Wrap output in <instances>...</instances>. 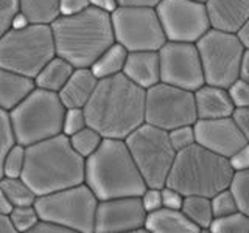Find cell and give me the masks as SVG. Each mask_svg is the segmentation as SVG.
<instances>
[{
	"mask_svg": "<svg viewBox=\"0 0 249 233\" xmlns=\"http://www.w3.org/2000/svg\"><path fill=\"white\" fill-rule=\"evenodd\" d=\"M145 93L123 73L101 78L83 107L88 126L103 138L124 140L145 123Z\"/></svg>",
	"mask_w": 249,
	"mask_h": 233,
	"instance_id": "cell-1",
	"label": "cell"
},
{
	"mask_svg": "<svg viewBox=\"0 0 249 233\" xmlns=\"http://www.w3.org/2000/svg\"><path fill=\"white\" fill-rule=\"evenodd\" d=\"M84 163L69 142L58 134L52 138L25 146V166L22 179L36 196H44L84 183Z\"/></svg>",
	"mask_w": 249,
	"mask_h": 233,
	"instance_id": "cell-2",
	"label": "cell"
},
{
	"mask_svg": "<svg viewBox=\"0 0 249 233\" xmlns=\"http://www.w3.org/2000/svg\"><path fill=\"white\" fill-rule=\"evenodd\" d=\"M54 51L75 68H84L115 42L111 14L89 6L72 16H59L52 25Z\"/></svg>",
	"mask_w": 249,
	"mask_h": 233,
	"instance_id": "cell-3",
	"label": "cell"
},
{
	"mask_svg": "<svg viewBox=\"0 0 249 233\" xmlns=\"http://www.w3.org/2000/svg\"><path fill=\"white\" fill-rule=\"evenodd\" d=\"M84 183L98 200L140 196L146 183L139 173L124 140L103 138L84 163Z\"/></svg>",
	"mask_w": 249,
	"mask_h": 233,
	"instance_id": "cell-4",
	"label": "cell"
},
{
	"mask_svg": "<svg viewBox=\"0 0 249 233\" xmlns=\"http://www.w3.org/2000/svg\"><path fill=\"white\" fill-rule=\"evenodd\" d=\"M232 177L229 159L195 143L176 152L165 186L175 188L182 196L212 198L229 188Z\"/></svg>",
	"mask_w": 249,
	"mask_h": 233,
	"instance_id": "cell-5",
	"label": "cell"
},
{
	"mask_svg": "<svg viewBox=\"0 0 249 233\" xmlns=\"http://www.w3.org/2000/svg\"><path fill=\"white\" fill-rule=\"evenodd\" d=\"M64 112L58 93L36 87L8 112L16 143L30 146L61 134Z\"/></svg>",
	"mask_w": 249,
	"mask_h": 233,
	"instance_id": "cell-6",
	"label": "cell"
},
{
	"mask_svg": "<svg viewBox=\"0 0 249 233\" xmlns=\"http://www.w3.org/2000/svg\"><path fill=\"white\" fill-rule=\"evenodd\" d=\"M53 56L54 41L50 25L10 28L0 36V67L33 78Z\"/></svg>",
	"mask_w": 249,
	"mask_h": 233,
	"instance_id": "cell-7",
	"label": "cell"
},
{
	"mask_svg": "<svg viewBox=\"0 0 249 233\" xmlns=\"http://www.w3.org/2000/svg\"><path fill=\"white\" fill-rule=\"evenodd\" d=\"M98 199L86 183L37 196L35 208L41 221L59 224L78 233H93Z\"/></svg>",
	"mask_w": 249,
	"mask_h": 233,
	"instance_id": "cell-8",
	"label": "cell"
},
{
	"mask_svg": "<svg viewBox=\"0 0 249 233\" xmlns=\"http://www.w3.org/2000/svg\"><path fill=\"white\" fill-rule=\"evenodd\" d=\"M124 143L146 186L151 188L165 186L168 173L176 157L175 148L170 143L168 132L143 123L124 138Z\"/></svg>",
	"mask_w": 249,
	"mask_h": 233,
	"instance_id": "cell-9",
	"label": "cell"
},
{
	"mask_svg": "<svg viewBox=\"0 0 249 233\" xmlns=\"http://www.w3.org/2000/svg\"><path fill=\"white\" fill-rule=\"evenodd\" d=\"M204 83L228 89L238 80L243 45L235 33L210 28L196 42Z\"/></svg>",
	"mask_w": 249,
	"mask_h": 233,
	"instance_id": "cell-10",
	"label": "cell"
},
{
	"mask_svg": "<svg viewBox=\"0 0 249 233\" xmlns=\"http://www.w3.org/2000/svg\"><path fill=\"white\" fill-rule=\"evenodd\" d=\"M111 20L115 42L128 51H158L167 42L156 8L119 6Z\"/></svg>",
	"mask_w": 249,
	"mask_h": 233,
	"instance_id": "cell-11",
	"label": "cell"
},
{
	"mask_svg": "<svg viewBox=\"0 0 249 233\" xmlns=\"http://www.w3.org/2000/svg\"><path fill=\"white\" fill-rule=\"evenodd\" d=\"M198 120L193 92L158 83L145 93V123L163 131L195 124Z\"/></svg>",
	"mask_w": 249,
	"mask_h": 233,
	"instance_id": "cell-12",
	"label": "cell"
},
{
	"mask_svg": "<svg viewBox=\"0 0 249 233\" xmlns=\"http://www.w3.org/2000/svg\"><path fill=\"white\" fill-rule=\"evenodd\" d=\"M167 41L196 44L210 30L204 2L198 0H160L156 6Z\"/></svg>",
	"mask_w": 249,
	"mask_h": 233,
	"instance_id": "cell-13",
	"label": "cell"
},
{
	"mask_svg": "<svg viewBox=\"0 0 249 233\" xmlns=\"http://www.w3.org/2000/svg\"><path fill=\"white\" fill-rule=\"evenodd\" d=\"M160 83L195 92L204 85V73L196 44L167 41L160 49Z\"/></svg>",
	"mask_w": 249,
	"mask_h": 233,
	"instance_id": "cell-14",
	"label": "cell"
},
{
	"mask_svg": "<svg viewBox=\"0 0 249 233\" xmlns=\"http://www.w3.org/2000/svg\"><path fill=\"white\" fill-rule=\"evenodd\" d=\"M146 212L140 196L98 200L93 233H126L145 225Z\"/></svg>",
	"mask_w": 249,
	"mask_h": 233,
	"instance_id": "cell-15",
	"label": "cell"
},
{
	"mask_svg": "<svg viewBox=\"0 0 249 233\" xmlns=\"http://www.w3.org/2000/svg\"><path fill=\"white\" fill-rule=\"evenodd\" d=\"M193 131L195 143L226 159H229L248 143L231 116L196 120L193 124Z\"/></svg>",
	"mask_w": 249,
	"mask_h": 233,
	"instance_id": "cell-16",
	"label": "cell"
},
{
	"mask_svg": "<svg viewBox=\"0 0 249 233\" xmlns=\"http://www.w3.org/2000/svg\"><path fill=\"white\" fill-rule=\"evenodd\" d=\"M210 28L237 33L249 19V0H206Z\"/></svg>",
	"mask_w": 249,
	"mask_h": 233,
	"instance_id": "cell-17",
	"label": "cell"
},
{
	"mask_svg": "<svg viewBox=\"0 0 249 233\" xmlns=\"http://www.w3.org/2000/svg\"><path fill=\"white\" fill-rule=\"evenodd\" d=\"M129 81L142 89L160 83V64L158 51H128L123 72Z\"/></svg>",
	"mask_w": 249,
	"mask_h": 233,
	"instance_id": "cell-18",
	"label": "cell"
},
{
	"mask_svg": "<svg viewBox=\"0 0 249 233\" xmlns=\"http://www.w3.org/2000/svg\"><path fill=\"white\" fill-rule=\"evenodd\" d=\"M195 106H196L198 120L224 118L231 116L233 107L228 89L216 87V85L204 84L198 90L193 92Z\"/></svg>",
	"mask_w": 249,
	"mask_h": 233,
	"instance_id": "cell-19",
	"label": "cell"
},
{
	"mask_svg": "<svg viewBox=\"0 0 249 233\" xmlns=\"http://www.w3.org/2000/svg\"><path fill=\"white\" fill-rule=\"evenodd\" d=\"M97 81H98L97 76L92 73L90 68L88 67L75 68L73 73L67 80V83L64 84V87L58 92L61 103L64 104L66 109L70 107L83 109L90 100L93 89L97 85Z\"/></svg>",
	"mask_w": 249,
	"mask_h": 233,
	"instance_id": "cell-20",
	"label": "cell"
},
{
	"mask_svg": "<svg viewBox=\"0 0 249 233\" xmlns=\"http://www.w3.org/2000/svg\"><path fill=\"white\" fill-rule=\"evenodd\" d=\"M35 89L33 78L0 67V109L10 112Z\"/></svg>",
	"mask_w": 249,
	"mask_h": 233,
	"instance_id": "cell-21",
	"label": "cell"
},
{
	"mask_svg": "<svg viewBox=\"0 0 249 233\" xmlns=\"http://www.w3.org/2000/svg\"><path fill=\"white\" fill-rule=\"evenodd\" d=\"M143 229L150 233H201V229L193 224L181 210L168 208L146 213Z\"/></svg>",
	"mask_w": 249,
	"mask_h": 233,
	"instance_id": "cell-22",
	"label": "cell"
},
{
	"mask_svg": "<svg viewBox=\"0 0 249 233\" xmlns=\"http://www.w3.org/2000/svg\"><path fill=\"white\" fill-rule=\"evenodd\" d=\"M73 70L75 67L69 61L56 54L39 70V73L35 76V84L39 89L58 93L64 87V84L67 83L70 75L73 73Z\"/></svg>",
	"mask_w": 249,
	"mask_h": 233,
	"instance_id": "cell-23",
	"label": "cell"
},
{
	"mask_svg": "<svg viewBox=\"0 0 249 233\" xmlns=\"http://www.w3.org/2000/svg\"><path fill=\"white\" fill-rule=\"evenodd\" d=\"M126 56H128V50L124 49V47H122L120 44L114 42L111 47H107V49L95 59V62L90 66L92 73L97 76V80L112 76V75H119L123 72Z\"/></svg>",
	"mask_w": 249,
	"mask_h": 233,
	"instance_id": "cell-24",
	"label": "cell"
},
{
	"mask_svg": "<svg viewBox=\"0 0 249 233\" xmlns=\"http://www.w3.org/2000/svg\"><path fill=\"white\" fill-rule=\"evenodd\" d=\"M19 11L33 25H52L59 13V0H19Z\"/></svg>",
	"mask_w": 249,
	"mask_h": 233,
	"instance_id": "cell-25",
	"label": "cell"
},
{
	"mask_svg": "<svg viewBox=\"0 0 249 233\" xmlns=\"http://www.w3.org/2000/svg\"><path fill=\"white\" fill-rule=\"evenodd\" d=\"M181 212L201 230L209 229V225L213 221L210 198L206 196H184Z\"/></svg>",
	"mask_w": 249,
	"mask_h": 233,
	"instance_id": "cell-26",
	"label": "cell"
},
{
	"mask_svg": "<svg viewBox=\"0 0 249 233\" xmlns=\"http://www.w3.org/2000/svg\"><path fill=\"white\" fill-rule=\"evenodd\" d=\"M0 188L5 193L8 200L13 207L35 205L36 194L30 188L28 183L22 177H2L0 179Z\"/></svg>",
	"mask_w": 249,
	"mask_h": 233,
	"instance_id": "cell-27",
	"label": "cell"
},
{
	"mask_svg": "<svg viewBox=\"0 0 249 233\" xmlns=\"http://www.w3.org/2000/svg\"><path fill=\"white\" fill-rule=\"evenodd\" d=\"M69 142L76 154H80L83 159H88L100 148L101 142H103V137L95 129L86 126L81 131H78L76 134L70 135Z\"/></svg>",
	"mask_w": 249,
	"mask_h": 233,
	"instance_id": "cell-28",
	"label": "cell"
},
{
	"mask_svg": "<svg viewBox=\"0 0 249 233\" xmlns=\"http://www.w3.org/2000/svg\"><path fill=\"white\" fill-rule=\"evenodd\" d=\"M207 230L210 233H249V216L235 212L223 217H213Z\"/></svg>",
	"mask_w": 249,
	"mask_h": 233,
	"instance_id": "cell-29",
	"label": "cell"
},
{
	"mask_svg": "<svg viewBox=\"0 0 249 233\" xmlns=\"http://www.w3.org/2000/svg\"><path fill=\"white\" fill-rule=\"evenodd\" d=\"M229 190L237 200L238 212L249 216V169L233 173Z\"/></svg>",
	"mask_w": 249,
	"mask_h": 233,
	"instance_id": "cell-30",
	"label": "cell"
},
{
	"mask_svg": "<svg viewBox=\"0 0 249 233\" xmlns=\"http://www.w3.org/2000/svg\"><path fill=\"white\" fill-rule=\"evenodd\" d=\"M8 217H10V222L18 233H25V232L31 230L39 221H41L35 205L13 207L11 213L8 215Z\"/></svg>",
	"mask_w": 249,
	"mask_h": 233,
	"instance_id": "cell-31",
	"label": "cell"
},
{
	"mask_svg": "<svg viewBox=\"0 0 249 233\" xmlns=\"http://www.w3.org/2000/svg\"><path fill=\"white\" fill-rule=\"evenodd\" d=\"M14 145H16V138L10 121V115L3 109H0V179L3 177L5 155Z\"/></svg>",
	"mask_w": 249,
	"mask_h": 233,
	"instance_id": "cell-32",
	"label": "cell"
},
{
	"mask_svg": "<svg viewBox=\"0 0 249 233\" xmlns=\"http://www.w3.org/2000/svg\"><path fill=\"white\" fill-rule=\"evenodd\" d=\"M25 166V146L16 143L3 160V176L5 177H20Z\"/></svg>",
	"mask_w": 249,
	"mask_h": 233,
	"instance_id": "cell-33",
	"label": "cell"
},
{
	"mask_svg": "<svg viewBox=\"0 0 249 233\" xmlns=\"http://www.w3.org/2000/svg\"><path fill=\"white\" fill-rule=\"evenodd\" d=\"M210 204H212L213 217H223V216H228V215L238 212L237 200L233 198V194L229 188L216 193L215 196L210 198Z\"/></svg>",
	"mask_w": 249,
	"mask_h": 233,
	"instance_id": "cell-34",
	"label": "cell"
},
{
	"mask_svg": "<svg viewBox=\"0 0 249 233\" xmlns=\"http://www.w3.org/2000/svg\"><path fill=\"white\" fill-rule=\"evenodd\" d=\"M86 126H88V121H86V115H84L83 109H80V107L66 109L64 118H62L61 134H64L66 137H70V135L76 134L78 131H81Z\"/></svg>",
	"mask_w": 249,
	"mask_h": 233,
	"instance_id": "cell-35",
	"label": "cell"
},
{
	"mask_svg": "<svg viewBox=\"0 0 249 233\" xmlns=\"http://www.w3.org/2000/svg\"><path fill=\"white\" fill-rule=\"evenodd\" d=\"M168 138H170V143L175 148L176 152L195 145L193 124H189V126H179V128L168 131Z\"/></svg>",
	"mask_w": 249,
	"mask_h": 233,
	"instance_id": "cell-36",
	"label": "cell"
},
{
	"mask_svg": "<svg viewBox=\"0 0 249 233\" xmlns=\"http://www.w3.org/2000/svg\"><path fill=\"white\" fill-rule=\"evenodd\" d=\"M228 93L233 107H249V83L238 78L228 87Z\"/></svg>",
	"mask_w": 249,
	"mask_h": 233,
	"instance_id": "cell-37",
	"label": "cell"
},
{
	"mask_svg": "<svg viewBox=\"0 0 249 233\" xmlns=\"http://www.w3.org/2000/svg\"><path fill=\"white\" fill-rule=\"evenodd\" d=\"M18 11L19 0H0V36L11 28V19Z\"/></svg>",
	"mask_w": 249,
	"mask_h": 233,
	"instance_id": "cell-38",
	"label": "cell"
},
{
	"mask_svg": "<svg viewBox=\"0 0 249 233\" xmlns=\"http://www.w3.org/2000/svg\"><path fill=\"white\" fill-rule=\"evenodd\" d=\"M140 202H142V207L146 213L160 210L162 208L160 188H151V186H146V190L140 194Z\"/></svg>",
	"mask_w": 249,
	"mask_h": 233,
	"instance_id": "cell-39",
	"label": "cell"
},
{
	"mask_svg": "<svg viewBox=\"0 0 249 233\" xmlns=\"http://www.w3.org/2000/svg\"><path fill=\"white\" fill-rule=\"evenodd\" d=\"M160 194H162V208L181 210L184 200V196L181 193L176 191L175 188H170V186H162Z\"/></svg>",
	"mask_w": 249,
	"mask_h": 233,
	"instance_id": "cell-40",
	"label": "cell"
},
{
	"mask_svg": "<svg viewBox=\"0 0 249 233\" xmlns=\"http://www.w3.org/2000/svg\"><path fill=\"white\" fill-rule=\"evenodd\" d=\"M231 118L241 132V135L246 138V142H249V107H235L232 111Z\"/></svg>",
	"mask_w": 249,
	"mask_h": 233,
	"instance_id": "cell-41",
	"label": "cell"
},
{
	"mask_svg": "<svg viewBox=\"0 0 249 233\" xmlns=\"http://www.w3.org/2000/svg\"><path fill=\"white\" fill-rule=\"evenodd\" d=\"M229 163L233 169V173L249 169V142L245 146H241L233 155H231Z\"/></svg>",
	"mask_w": 249,
	"mask_h": 233,
	"instance_id": "cell-42",
	"label": "cell"
},
{
	"mask_svg": "<svg viewBox=\"0 0 249 233\" xmlns=\"http://www.w3.org/2000/svg\"><path fill=\"white\" fill-rule=\"evenodd\" d=\"M89 6V0H59L61 16H72L76 13H81Z\"/></svg>",
	"mask_w": 249,
	"mask_h": 233,
	"instance_id": "cell-43",
	"label": "cell"
},
{
	"mask_svg": "<svg viewBox=\"0 0 249 233\" xmlns=\"http://www.w3.org/2000/svg\"><path fill=\"white\" fill-rule=\"evenodd\" d=\"M25 233H78L75 230H70L67 227H62L59 224L49 222V221H39L33 229Z\"/></svg>",
	"mask_w": 249,
	"mask_h": 233,
	"instance_id": "cell-44",
	"label": "cell"
},
{
	"mask_svg": "<svg viewBox=\"0 0 249 233\" xmlns=\"http://www.w3.org/2000/svg\"><path fill=\"white\" fill-rule=\"evenodd\" d=\"M160 0H117L119 6L128 8H156Z\"/></svg>",
	"mask_w": 249,
	"mask_h": 233,
	"instance_id": "cell-45",
	"label": "cell"
},
{
	"mask_svg": "<svg viewBox=\"0 0 249 233\" xmlns=\"http://www.w3.org/2000/svg\"><path fill=\"white\" fill-rule=\"evenodd\" d=\"M90 6L97 8L100 11H105V13H114L117 8H119V3L117 0H89Z\"/></svg>",
	"mask_w": 249,
	"mask_h": 233,
	"instance_id": "cell-46",
	"label": "cell"
},
{
	"mask_svg": "<svg viewBox=\"0 0 249 233\" xmlns=\"http://www.w3.org/2000/svg\"><path fill=\"white\" fill-rule=\"evenodd\" d=\"M238 78H240V80L246 81V83H249V50H245L243 56H241Z\"/></svg>",
	"mask_w": 249,
	"mask_h": 233,
	"instance_id": "cell-47",
	"label": "cell"
},
{
	"mask_svg": "<svg viewBox=\"0 0 249 233\" xmlns=\"http://www.w3.org/2000/svg\"><path fill=\"white\" fill-rule=\"evenodd\" d=\"M235 34L238 37V41L241 42V45H243V49L249 50V19L238 28Z\"/></svg>",
	"mask_w": 249,
	"mask_h": 233,
	"instance_id": "cell-48",
	"label": "cell"
},
{
	"mask_svg": "<svg viewBox=\"0 0 249 233\" xmlns=\"http://www.w3.org/2000/svg\"><path fill=\"white\" fill-rule=\"evenodd\" d=\"M28 25H31V23H30V20L27 19V16L23 13L18 11L13 16V19H11V28L13 30H22V28H25Z\"/></svg>",
	"mask_w": 249,
	"mask_h": 233,
	"instance_id": "cell-49",
	"label": "cell"
},
{
	"mask_svg": "<svg viewBox=\"0 0 249 233\" xmlns=\"http://www.w3.org/2000/svg\"><path fill=\"white\" fill-rule=\"evenodd\" d=\"M11 210H13L11 202L8 200V198L5 196V193L2 191V188H0V215L8 216L11 213Z\"/></svg>",
	"mask_w": 249,
	"mask_h": 233,
	"instance_id": "cell-50",
	"label": "cell"
},
{
	"mask_svg": "<svg viewBox=\"0 0 249 233\" xmlns=\"http://www.w3.org/2000/svg\"><path fill=\"white\" fill-rule=\"evenodd\" d=\"M0 233H18L10 222V217L0 215Z\"/></svg>",
	"mask_w": 249,
	"mask_h": 233,
	"instance_id": "cell-51",
	"label": "cell"
},
{
	"mask_svg": "<svg viewBox=\"0 0 249 233\" xmlns=\"http://www.w3.org/2000/svg\"><path fill=\"white\" fill-rule=\"evenodd\" d=\"M126 233H150V232L142 227V229H137V230H132V232H126Z\"/></svg>",
	"mask_w": 249,
	"mask_h": 233,
	"instance_id": "cell-52",
	"label": "cell"
},
{
	"mask_svg": "<svg viewBox=\"0 0 249 233\" xmlns=\"http://www.w3.org/2000/svg\"><path fill=\"white\" fill-rule=\"evenodd\" d=\"M201 233H210V232H209V230L206 229V230H201Z\"/></svg>",
	"mask_w": 249,
	"mask_h": 233,
	"instance_id": "cell-53",
	"label": "cell"
},
{
	"mask_svg": "<svg viewBox=\"0 0 249 233\" xmlns=\"http://www.w3.org/2000/svg\"><path fill=\"white\" fill-rule=\"evenodd\" d=\"M198 2H206V0H198Z\"/></svg>",
	"mask_w": 249,
	"mask_h": 233,
	"instance_id": "cell-54",
	"label": "cell"
}]
</instances>
